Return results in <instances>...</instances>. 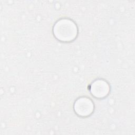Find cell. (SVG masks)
I'll return each mask as SVG.
<instances>
[{"mask_svg": "<svg viewBox=\"0 0 135 135\" xmlns=\"http://www.w3.org/2000/svg\"><path fill=\"white\" fill-rule=\"evenodd\" d=\"M74 110L78 115L82 117H88L93 112L94 104L90 98L81 97L74 102Z\"/></svg>", "mask_w": 135, "mask_h": 135, "instance_id": "2", "label": "cell"}, {"mask_svg": "<svg viewBox=\"0 0 135 135\" xmlns=\"http://www.w3.org/2000/svg\"><path fill=\"white\" fill-rule=\"evenodd\" d=\"M110 91L109 84L103 80H96L90 86L91 94L96 98L101 99L105 97Z\"/></svg>", "mask_w": 135, "mask_h": 135, "instance_id": "3", "label": "cell"}, {"mask_svg": "<svg viewBox=\"0 0 135 135\" xmlns=\"http://www.w3.org/2000/svg\"><path fill=\"white\" fill-rule=\"evenodd\" d=\"M53 32L54 36L59 41L70 42L76 37L78 30L73 21L68 18H62L54 24Z\"/></svg>", "mask_w": 135, "mask_h": 135, "instance_id": "1", "label": "cell"}]
</instances>
